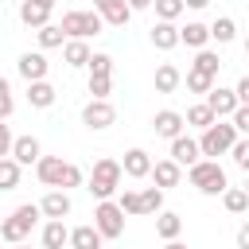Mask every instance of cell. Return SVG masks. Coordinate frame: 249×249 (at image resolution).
Instances as JSON below:
<instances>
[{"mask_svg":"<svg viewBox=\"0 0 249 249\" xmlns=\"http://www.w3.org/2000/svg\"><path fill=\"white\" fill-rule=\"evenodd\" d=\"M35 175H39L43 187H51V191H66V195H70L74 187L86 183L82 167L70 163V160H62V156H43V160L35 163Z\"/></svg>","mask_w":249,"mask_h":249,"instance_id":"1","label":"cell"},{"mask_svg":"<svg viewBox=\"0 0 249 249\" xmlns=\"http://www.w3.org/2000/svg\"><path fill=\"white\" fill-rule=\"evenodd\" d=\"M121 179H124V167H121V160H113V156H101V160L93 163L89 179H86V191H89L97 202H113V195L121 191Z\"/></svg>","mask_w":249,"mask_h":249,"instance_id":"2","label":"cell"},{"mask_svg":"<svg viewBox=\"0 0 249 249\" xmlns=\"http://www.w3.org/2000/svg\"><path fill=\"white\" fill-rule=\"evenodd\" d=\"M39 218H43L39 202H23V206H16V210L0 222V241H8V245H23Z\"/></svg>","mask_w":249,"mask_h":249,"instance_id":"3","label":"cell"},{"mask_svg":"<svg viewBox=\"0 0 249 249\" xmlns=\"http://www.w3.org/2000/svg\"><path fill=\"white\" fill-rule=\"evenodd\" d=\"M62 35H66V43L70 39H78V43H86L89 35H101L105 31V19L93 12V8H70V12H62Z\"/></svg>","mask_w":249,"mask_h":249,"instance_id":"4","label":"cell"},{"mask_svg":"<svg viewBox=\"0 0 249 249\" xmlns=\"http://www.w3.org/2000/svg\"><path fill=\"white\" fill-rule=\"evenodd\" d=\"M187 179H191V187L202 191V195H226V191H230V179H226V171H222L218 160H202V163H195V167L187 171Z\"/></svg>","mask_w":249,"mask_h":249,"instance_id":"5","label":"cell"},{"mask_svg":"<svg viewBox=\"0 0 249 249\" xmlns=\"http://www.w3.org/2000/svg\"><path fill=\"white\" fill-rule=\"evenodd\" d=\"M241 136H237V128L230 124V121H218V124H210L202 136H198V148H202V160H214V156H226V152H233V144H237Z\"/></svg>","mask_w":249,"mask_h":249,"instance_id":"6","label":"cell"},{"mask_svg":"<svg viewBox=\"0 0 249 249\" xmlns=\"http://www.w3.org/2000/svg\"><path fill=\"white\" fill-rule=\"evenodd\" d=\"M93 230L105 237V241H117L124 233V210L117 202H97L93 206Z\"/></svg>","mask_w":249,"mask_h":249,"instance_id":"7","label":"cell"},{"mask_svg":"<svg viewBox=\"0 0 249 249\" xmlns=\"http://www.w3.org/2000/svg\"><path fill=\"white\" fill-rule=\"evenodd\" d=\"M117 121V109H113V101H86L82 105V124L89 128V132H105L109 124Z\"/></svg>","mask_w":249,"mask_h":249,"instance_id":"8","label":"cell"},{"mask_svg":"<svg viewBox=\"0 0 249 249\" xmlns=\"http://www.w3.org/2000/svg\"><path fill=\"white\" fill-rule=\"evenodd\" d=\"M16 70H19V78H23L27 86H35V82H47L51 62H47V54H43V51H23V54H19V62H16Z\"/></svg>","mask_w":249,"mask_h":249,"instance_id":"9","label":"cell"},{"mask_svg":"<svg viewBox=\"0 0 249 249\" xmlns=\"http://www.w3.org/2000/svg\"><path fill=\"white\" fill-rule=\"evenodd\" d=\"M206 105H210V113H214L218 121H230V117L241 109L237 93H233V89H226V86H214V89L206 93Z\"/></svg>","mask_w":249,"mask_h":249,"instance_id":"10","label":"cell"},{"mask_svg":"<svg viewBox=\"0 0 249 249\" xmlns=\"http://www.w3.org/2000/svg\"><path fill=\"white\" fill-rule=\"evenodd\" d=\"M51 16H54V4H51V0H23V4H19V19H23L27 27H35V31H43V27L51 23Z\"/></svg>","mask_w":249,"mask_h":249,"instance_id":"11","label":"cell"},{"mask_svg":"<svg viewBox=\"0 0 249 249\" xmlns=\"http://www.w3.org/2000/svg\"><path fill=\"white\" fill-rule=\"evenodd\" d=\"M167 160H175L179 167H187V171H191L195 163H202V148H198V140H195V136H187V132H183L179 140H171V156H167Z\"/></svg>","mask_w":249,"mask_h":249,"instance_id":"12","label":"cell"},{"mask_svg":"<svg viewBox=\"0 0 249 249\" xmlns=\"http://www.w3.org/2000/svg\"><path fill=\"white\" fill-rule=\"evenodd\" d=\"M152 128H156V136H163V140H179L183 128H187V121H183V113H175V109H160V113L152 117Z\"/></svg>","mask_w":249,"mask_h":249,"instance_id":"13","label":"cell"},{"mask_svg":"<svg viewBox=\"0 0 249 249\" xmlns=\"http://www.w3.org/2000/svg\"><path fill=\"white\" fill-rule=\"evenodd\" d=\"M39 210H43V218H47V222H62V218L74 210V202H70V195H66V191H47V195H43V202H39Z\"/></svg>","mask_w":249,"mask_h":249,"instance_id":"14","label":"cell"},{"mask_svg":"<svg viewBox=\"0 0 249 249\" xmlns=\"http://www.w3.org/2000/svg\"><path fill=\"white\" fill-rule=\"evenodd\" d=\"M93 12H97L109 27H124V23L132 19V8H128L124 0H97V4H93Z\"/></svg>","mask_w":249,"mask_h":249,"instance_id":"15","label":"cell"},{"mask_svg":"<svg viewBox=\"0 0 249 249\" xmlns=\"http://www.w3.org/2000/svg\"><path fill=\"white\" fill-rule=\"evenodd\" d=\"M121 167H124V175H128V179H148L156 163H152V156H148L144 148H128V152H124V160H121Z\"/></svg>","mask_w":249,"mask_h":249,"instance_id":"16","label":"cell"},{"mask_svg":"<svg viewBox=\"0 0 249 249\" xmlns=\"http://www.w3.org/2000/svg\"><path fill=\"white\" fill-rule=\"evenodd\" d=\"M12 160H16L19 167H31V163H39V160H43V148H39V140H35V136H16V144H12Z\"/></svg>","mask_w":249,"mask_h":249,"instance_id":"17","label":"cell"},{"mask_svg":"<svg viewBox=\"0 0 249 249\" xmlns=\"http://www.w3.org/2000/svg\"><path fill=\"white\" fill-rule=\"evenodd\" d=\"M152 82H156V93H175V89H179V82H183V70H179L175 62H160Z\"/></svg>","mask_w":249,"mask_h":249,"instance_id":"18","label":"cell"},{"mask_svg":"<svg viewBox=\"0 0 249 249\" xmlns=\"http://www.w3.org/2000/svg\"><path fill=\"white\" fill-rule=\"evenodd\" d=\"M152 179H156V187H160V191H167V187H179V179H183V167H179L175 160H156V167H152Z\"/></svg>","mask_w":249,"mask_h":249,"instance_id":"19","label":"cell"},{"mask_svg":"<svg viewBox=\"0 0 249 249\" xmlns=\"http://www.w3.org/2000/svg\"><path fill=\"white\" fill-rule=\"evenodd\" d=\"M179 43H187V47H195V51H206V43H210V27L198 23V19H191L187 27H179Z\"/></svg>","mask_w":249,"mask_h":249,"instance_id":"20","label":"cell"},{"mask_svg":"<svg viewBox=\"0 0 249 249\" xmlns=\"http://www.w3.org/2000/svg\"><path fill=\"white\" fill-rule=\"evenodd\" d=\"M148 35H152V47H156V51H171V47H179V27H175V23H160V19H156Z\"/></svg>","mask_w":249,"mask_h":249,"instance_id":"21","label":"cell"},{"mask_svg":"<svg viewBox=\"0 0 249 249\" xmlns=\"http://www.w3.org/2000/svg\"><path fill=\"white\" fill-rule=\"evenodd\" d=\"M62 58H66V66H70V70H82V66H89L93 51H89V43H78V39H70V43L62 47Z\"/></svg>","mask_w":249,"mask_h":249,"instance_id":"22","label":"cell"},{"mask_svg":"<svg viewBox=\"0 0 249 249\" xmlns=\"http://www.w3.org/2000/svg\"><path fill=\"white\" fill-rule=\"evenodd\" d=\"M183 121H187L191 128H202V132H206L210 124H218V117L210 113V105H206V101H195V105H191V109L183 113Z\"/></svg>","mask_w":249,"mask_h":249,"instance_id":"23","label":"cell"},{"mask_svg":"<svg viewBox=\"0 0 249 249\" xmlns=\"http://www.w3.org/2000/svg\"><path fill=\"white\" fill-rule=\"evenodd\" d=\"M156 233H160L163 241H179V233H183V218H179L175 210H163V214L156 218Z\"/></svg>","mask_w":249,"mask_h":249,"instance_id":"24","label":"cell"},{"mask_svg":"<svg viewBox=\"0 0 249 249\" xmlns=\"http://www.w3.org/2000/svg\"><path fill=\"white\" fill-rule=\"evenodd\" d=\"M101 233L93 230V226H74L70 230V249H101Z\"/></svg>","mask_w":249,"mask_h":249,"instance_id":"25","label":"cell"},{"mask_svg":"<svg viewBox=\"0 0 249 249\" xmlns=\"http://www.w3.org/2000/svg\"><path fill=\"white\" fill-rule=\"evenodd\" d=\"M27 105H35V109H51V105H54V86H51V82H35V86H27Z\"/></svg>","mask_w":249,"mask_h":249,"instance_id":"26","label":"cell"},{"mask_svg":"<svg viewBox=\"0 0 249 249\" xmlns=\"http://www.w3.org/2000/svg\"><path fill=\"white\" fill-rule=\"evenodd\" d=\"M62 245H70V230L62 222H47L43 226V249H62Z\"/></svg>","mask_w":249,"mask_h":249,"instance_id":"27","label":"cell"},{"mask_svg":"<svg viewBox=\"0 0 249 249\" xmlns=\"http://www.w3.org/2000/svg\"><path fill=\"white\" fill-rule=\"evenodd\" d=\"M233 35H237L233 16H218V19L210 23V39H214V43H233Z\"/></svg>","mask_w":249,"mask_h":249,"instance_id":"28","label":"cell"},{"mask_svg":"<svg viewBox=\"0 0 249 249\" xmlns=\"http://www.w3.org/2000/svg\"><path fill=\"white\" fill-rule=\"evenodd\" d=\"M218 66H222V58H218L214 51H198L195 62H191V70H198V74H206V78H218Z\"/></svg>","mask_w":249,"mask_h":249,"instance_id":"29","label":"cell"},{"mask_svg":"<svg viewBox=\"0 0 249 249\" xmlns=\"http://www.w3.org/2000/svg\"><path fill=\"white\" fill-rule=\"evenodd\" d=\"M140 210L160 218V214H163V191H160V187H144V191H140Z\"/></svg>","mask_w":249,"mask_h":249,"instance_id":"30","label":"cell"},{"mask_svg":"<svg viewBox=\"0 0 249 249\" xmlns=\"http://www.w3.org/2000/svg\"><path fill=\"white\" fill-rule=\"evenodd\" d=\"M222 206H226L230 214H245V210H249V195H245V187H230V191L222 195Z\"/></svg>","mask_w":249,"mask_h":249,"instance_id":"31","label":"cell"},{"mask_svg":"<svg viewBox=\"0 0 249 249\" xmlns=\"http://www.w3.org/2000/svg\"><path fill=\"white\" fill-rule=\"evenodd\" d=\"M19 175H23V167L16 160H0V191H16L19 187Z\"/></svg>","mask_w":249,"mask_h":249,"instance_id":"32","label":"cell"},{"mask_svg":"<svg viewBox=\"0 0 249 249\" xmlns=\"http://www.w3.org/2000/svg\"><path fill=\"white\" fill-rule=\"evenodd\" d=\"M183 8H187V0H156V16H160V23H175V19L183 16Z\"/></svg>","mask_w":249,"mask_h":249,"instance_id":"33","label":"cell"},{"mask_svg":"<svg viewBox=\"0 0 249 249\" xmlns=\"http://www.w3.org/2000/svg\"><path fill=\"white\" fill-rule=\"evenodd\" d=\"M89 78H113V54H105V51H93V58H89Z\"/></svg>","mask_w":249,"mask_h":249,"instance_id":"34","label":"cell"},{"mask_svg":"<svg viewBox=\"0 0 249 249\" xmlns=\"http://www.w3.org/2000/svg\"><path fill=\"white\" fill-rule=\"evenodd\" d=\"M39 47H43V51H51V47H66L62 27H58V23H47V27L39 31Z\"/></svg>","mask_w":249,"mask_h":249,"instance_id":"35","label":"cell"},{"mask_svg":"<svg viewBox=\"0 0 249 249\" xmlns=\"http://www.w3.org/2000/svg\"><path fill=\"white\" fill-rule=\"evenodd\" d=\"M187 89H191V93H202V101H206V93L214 89V78H206V74H198V70H187Z\"/></svg>","mask_w":249,"mask_h":249,"instance_id":"36","label":"cell"},{"mask_svg":"<svg viewBox=\"0 0 249 249\" xmlns=\"http://www.w3.org/2000/svg\"><path fill=\"white\" fill-rule=\"evenodd\" d=\"M117 206H121L124 214H132V218H140V214H144V210H140V191H132V187H124V191H121Z\"/></svg>","mask_w":249,"mask_h":249,"instance_id":"37","label":"cell"},{"mask_svg":"<svg viewBox=\"0 0 249 249\" xmlns=\"http://www.w3.org/2000/svg\"><path fill=\"white\" fill-rule=\"evenodd\" d=\"M12 109H16L12 86H8V78H0V121H8V117H12Z\"/></svg>","mask_w":249,"mask_h":249,"instance_id":"38","label":"cell"},{"mask_svg":"<svg viewBox=\"0 0 249 249\" xmlns=\"http://www.w3.org/2000/svg\"><path fill=\"white\" fill-rule=\"evenodd\" d=\"M89 93H93V101H109V93H113V78H89Z\"/></svg>","mask_w":249,"mask_h":249,"instance_id":"39","label":"cell"},{"mask_svg":"<svg viewBox=\"0 0 249 249\" xmlns=\"http://www.w3.org/2000/svg\"><path fill=\"white\" fill-rule=\"evenodd\" d=\"M230 156H233V163H237V167H241V171L249 175V140H245V136H241V140L233 144V152H230Z\"/></svg>","mask_w":249,"mask_h":249,"instance_id":"40","label":"cell"},{"mask_svg":"<svg viewBox=\"0 0 249 249\" xmlns=\"http://www.w3.org/2000/svg\"><path fill=\"white\" fill-rule=\"evenodd\" d=\"M230 124L237 128V136H245V140H249V105H241V109L230 117Z\"/></svg>","mask_w":249,"mask_h":249,"instance_id":"41","label":"cell"},{"mask_svg":"<svg viewBox=\"0 0 249 249\" xmlns=\"http://www.w3.org/2000/svg\"><path fill=\"white\" fill-rule=\"evenodd\" d=\"M12 144H16V136H12V128L0 121V160H12Z\"/></svg>","mask_w":249,"mask_h":249,"instance_id":"42","label":"cell"},{"mask_svg":"<svg viewBox=\"0 0 249 249\" xmlns=\"http://www.w3.org/2000/svg\"><path fill=\"white\" fill-rule=\"evenodd\" d=\"M233 93H237V101H241V105H249V74H245V78H237Z\"/></svg>","mask_w":249,"mask_h":249,"instance_id":"43","label":"cell"},{"mask_svg":"<svg viewBox=\"0 0 249 249\" xmlns=\"http://www.w3.org/2000/svg\"><path fill=\"white\" fill-rule=\"evenodd\" d=\"M237 249H249V222L237 226Z\"/></svg>","mask_w":249,"mask_h":249,"instance_id":"44","label":"cell"},{"mask_svg":"<svg viewBox=\"0 0 249 249\" xmlns=\"http://www.w3.org/2000/svg\"><path fill=\"white\" fill-rule=\"evenodd\" d=\"M163 249H187L183 241H163Z\"/></svg>","mask_w":249,"mask_h":249,"instance_id":"45","label":"cell"},{"mask_svg":"<svg viewBox=\"0 0 249 249\" xmlns=\"http://www.w3.org/2000/svg\"><path fill=\"white\" fill-rule=\"evenodd\" d=\"M245 195H249V175H245Z\"/></svg>","mask_w":249,"mask_h":249,"instance_id":"46","label":"cell"},{"mask_svg":"<svg viewBox=\"0 0 249 249\" xmlns=\"http://www.w3.org/2000/svg\"><path fill=\"white\" fill-rule=\"evenodd\" d=\"M245 54H249V39H245Z\"/></svg>","mask_w":249,"mask_h":249,"instance_id":"47","label":"cell"},{"mask_svg":"<svg viewBox=\"0 0 249 249\" xmlns=\"http://www.w3.org/2000/svg\"><path fill=\"white\" fill-rule=\"evenodd\" d=\"M19 249H31V245H19Z\"/></svg>","mask_w":249,"mask_h":249,"instance_id":"48","label":"cell"}]
</instances>
